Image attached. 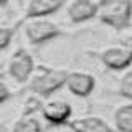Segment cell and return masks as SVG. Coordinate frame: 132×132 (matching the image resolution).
<instances>
[{
    "instance_id": "obj_14",
    "label": "cell",
    "mask_w": 132,
    "mask_h": 132,
    "mask_svg": "<svg viewBox=\"0 0 132 132\" xmlns=\"http://www.w3.org/2000/svg\"><path fill=\"white\" fill-rule=\"evenodd\" d=\"M22 22H18L16 25H10V27H0V51L10 46L12 40H13L16 30H18V25Z\"/></svg>"
},
{
    "instance_id": "obj_2",
    "label": "cell",
    "mask_w": 132,
    "mask_h": 132,
    "mask_svg": "<svg viewBox=\"0 0 132 132\" xmlns=\"http://www.w3.org/2000/svg\"><path fill=\"white\" fill-rule=\"evenodd\" d=\"M66 76H68V71L64 69H53L41 66L40 71L36 74H31V78L28 79V89L35 96L48 99L61 88H64Z\"/></svg>"
},
{
    "instance_id": "obj_9",
    "label": "cell",
    "mask_w": 132,
    "mask_h": 132,
    "mask_svg": "<svg viewBox=\"0 0 132 132\" xmlns=\"http://www.w3.org/2000/svg\"><path fill=\"white\" fill-rule=\"evenodd\" d=\"M97 3L94 0H73L68 5V18L73 23H86L96 18Z\"/></svg>"
},
{
    "instance_id": "obj_3",
    "label": "cell",
    "mask_w": 132,
    "mask_h": 132,
    "mask_svg": "<svg viewBox=\"0 0 132 132\" xmlns=\"http://www.w3.org/2000/svg\"><path fill=\"white\" fill-rule=\"evenodd\" d=\"M23 23V22H22ZM25 36L28 43L33 46H40L51 40H56L64 35L61 27L48 18V16H38V18H27L23 23Z\"/></svg>"
},
{
    "instance_id": "obj_13",
    "label": "cell",
    "mask_w": 132,
    "mask_h": 132,
    "mask_svg": "<svg viewBox=\"0 0 132 132\" xmlns=\"http://www.w3.org/2000/svg\"><path fill=\"white\" fill-rule=\"evenodd\" d=\"M119 94L124 99L132 101V68H127L119 81Z\"/></svg>"
},
{
    "instance_id": "obj_7",
    "label": "cell",
    "mask_w": 132,
    "mask_h": 132,
    "mask_svg": "<svg viewBox=\"0 0 132 132\" xmlns=\"http://www.w3.org/2000/svg\"><path fill=\"white\" fill-rule=\"evenodd\" d=\"M101 63L109 68L111 71H124L132 64L130 55L126 50V46H107L102 51H99Z\"/></svg>"
},
{
    "instance_id": "obj_4",
    "label": "cell",
    "mask_w": 132,
    "mask_h": 132,
    "mask_svg": "<svg viewBox=\"0 0 132 132\" xmlns=\"http://www.w3.org/2000/svg\"><path fill=\"white\" fill-rule=\"evenodd\" d=\"M7 71L15 82H28L31 74L35 73V60L25 48H18L8 60Z\"/></svg>"
},
{
    "instance_id": "obj_10",
    "label": "cell",
    "mask_w": 132,
    "mask_h": 132,
    "mask_svg": "<svg viewBox=\"0 0 132 132\" xmlns=\"http://www.w3.org/2000/svg\"><path fill=\"white\" fill-rule=\"evenodd\" d=\"M63 5H64V0H27L25 20L38 18V16H50L56 13Z\"/></svg>"
},
{
    "instance_id": "obj_17",
    "label": "cell",
    "mask_w": 132,
    "mask_h": 132,
    "mask_svg": "<svg viewBox=\"0 0 132 132\" xmlns=\"http://www.w3.org/2000/svg\"><path fill=\"white\" fill-rule=\"evenodd\" d=\"M8 3V0H0V7H3V5H7Z\"/></svg>"
},
{
    "instance_id": "obj_11",
    "label": "cell",
    "mask_w": 132,
    "mask_h": 132,
    "mask_svg": "<svg viewBox=\"0 0 132 132\" xmlns=\"http://www.w3.org/2000/svg\"><path fill=\"white\" fill-rule=\"evenodd\" d=\"M114 130L119 132H132V101L119 106L114 111Z\"/></svg>"
},
{
    "instance_id": "obj_1",
    "label": "cell",
    "mask_w": 132,
    "mask_h": 132,
    "mask_svg": "<svg viewBox=\"0 0 132 132\" xmlns=\"http://www.w3.org/2000/svg\"><path fill=\"white\" fill-rule=\"evenodd\" d=\"M96 16L114 30H124L132 20V0H99Z\"/></svg>"
},
{
    "instance_id": "obj_6",
    "label": "cell",
    "mask_w": 132,
    "mask_h": 132,
    "mask_svg": "<svg viewBox=\"0 0 132 132\" xmlns=\"http://www.w3.org/2000/svg\"><path fill=\"white\" fill-rule=\"evenodd\" d=\"M64 86L76 97H88L96 88V78L86 71H68Z\"/></svg>"
},
{
    "instance_id": "obj_16",
    "label": "cell",
    "mask_w": 132,
    "mask_h": 132,
    "mask_svg": "<svg viewBox=\"0 0 132 132\" xmlns=\"http://www.w3.org/2000/svg\"><path fill=\"white\" fill-rule=\"evenodd\" d=\"M122 46H126V50L129 51V55H130V60H132V36H129V38H124Z\"/></svg>"
},
{
    "instance_id": "obj_15",
    "label": "cell",
    "mask_w": 132,
    "mask_h": 132,
    "mask_svg": "<svg viewBox=\"0 0 132 132\" xmlns=\"http://www.w3.org/2000/svg\"><path fill=\"white\" fill-rule=\"evenodd\" d=\"M12 96H13V93L10 91V88L3 81H0V106L5 104L8 99H12Z\"/></svg>"
},
{
    "instance_id": "obj_12",
    "label": "cell",
    "mask_w": 132,
    "mask_h": 132,
    "mask_svg": "<svg viewBox=\"0 0 132 132\" xmlns=\"http://www.w3.org/2000/svg\"><path fill=\"white\" fill-rule=\"evenodd\" d=\"M12 132H43V126L33 114H22V117L13 124Z\"/></svg>"
},
{
    "instance_id": "obj_8",
    "label": "cell",
    "mask_w": 132,
    "mask_h": 132,
    "mask_svg": "<svg viewBox=\"0 0 132 132\" xmlns=\"http://www.w3.org/2000/svg\"><path fill=\"white\" fill-rule=\"evenodd\" d=\"M66 126L73 132H114V127L99 116H84V117L69 119Z\"/></svg>"
},
{
    "instance_id": "obj_5",
    "label": "cell",
    "mask_w": 132,
    "mask_h": 132,
    "mask_svg": "<svg viewBox=\"0 0 132 132\" xmlns=\"http://www.w3.org/2000/svg\"><path fill=\"white\" fill-rule=\"evenodd\" d=\"M41 116L50 126H66L73 116V107L63 99H50L41 104Z\"/></svg>"
}]
</instances>
